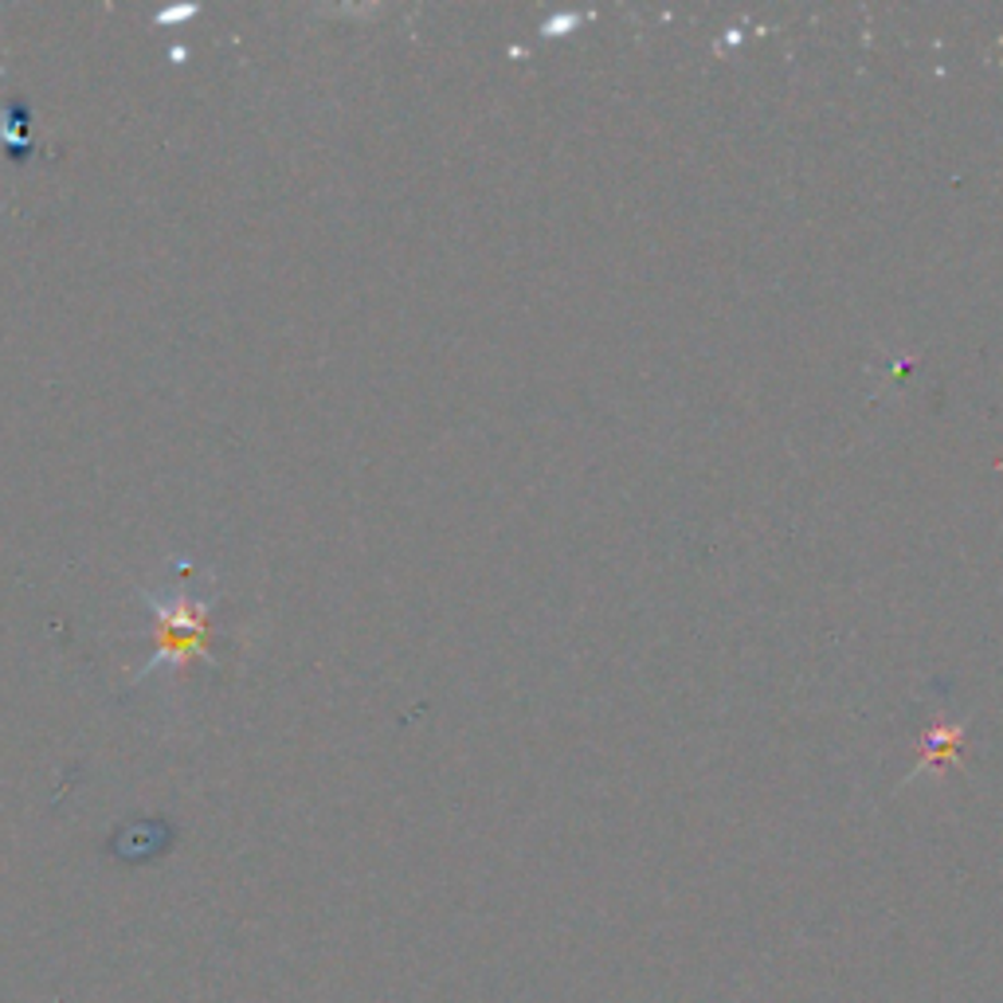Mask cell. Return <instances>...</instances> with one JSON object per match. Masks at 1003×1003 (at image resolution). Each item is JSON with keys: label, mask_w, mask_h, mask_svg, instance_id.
Listing matches in <instances>:
<instances>
[{"label": "cell", "mask_w": 1003, "mask_h": 1003, "mask_svg": "<svg viewBox=\"0 0 1003 1003\" xmlns=\"http://www.w3.org/2000/svg\"><path fill=\"white\" fill-rule=\"evenodd\" d=\"M961 737H965V730H945V725H937V730H933V741H929L926 760L953 757V753L961 749Z\"/></svg>", "instance_id": "cell-1"}]
</instances>
